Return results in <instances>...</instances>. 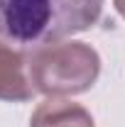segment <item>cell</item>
I'll list each match as a JSON object with an SVG mask.
<instances>
[{
	"label": "cell",
	"mask_w": 125,
	"mask_h": 127,
	"mask_svg": "<svg viewBox=\"0 0 125 127\" xmlns=\"http://www.w3.org/2000/svg\"><path fill=\"white\" fill-rule=\"evenodd\" d=\"M37 93L27 73V59L22 51L10 47L7 39H0V100L25 103Z\"/></svg>",
	"instance_id": "3"
},
{
	"label": "cell",
	"mask_w": 125,
	"mask_h": 127,
	"mask_svg": "<svg viewBox=\"0 0 125 127\" xmlns=\"http://www.w3.org/2000/svg\"><path fill=\"white\" fill-rule=\"evenodd\" d=\"M106 0H0V37L22 49L91 30Z\"/></svg>",
	"instance_id": "1"
},
{
	"label": "cell",
	"mask_w": 125,
	"mask_h": 127,
	"mask_svg": "<svg viewBox=\"0 0 125 127\" xmlns=\"http://www.w3.org/2000/svg\"><path fill=\"white\" fill-rule=\"evenodd\" d=\"M27 73L34 91L49 98L86 93L101 73V56L83 42H52L32 49Z\"/></svg>",
	"instance_id": "2"
},
{
	"label": "cell",
	"mask_w": 125,
	"mask_h": 127,
	"mask_svg": "<svg viewBox=\"0 0 125 127\" xmlns=\"http://www.w3.org/2000/svg\"><path fill=\"white\" fill-rule=\"evenodd\" d=\"M113 5H115V10L120 12V17H125V0H113Z\"/></svg>",
	"instance_id": "5"
},
{
	"label": "cell",
	"mask_w": 125,
	"mask_h": 127,
	"mask_svg": "<svg viewBox=\"0 0 125 127\" xmlns=\"http://www.w3.org/2000/svg\"><path fill=\"white\" fill-rule=\"evenodd\" d=\"M30 127H93V117L78 103L52 98L37 105V110L32 112Z\"/></svg>",
	"instance_id": "4"
}]
</instances>
